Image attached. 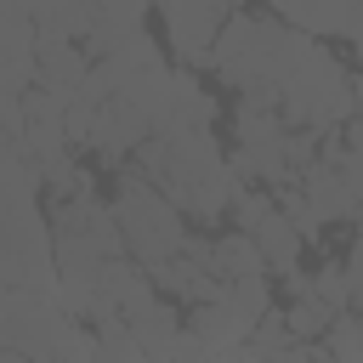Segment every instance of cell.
I'll list each match as a JSON object with an SVG mask.
<instances>
[{
	"label": "cell",
	"mask_w": 363,
	"mask_h": 363,
	"mask_svg": "<svg viewBox=\"0 0 363 363\" xmlns=\"http://www.w3.org/2000/svg\"><path fill=\"white\" fill-rule=\"evenodd\" d=\"M136 170L187 216V221H227L233 199L250 187L233 159L221 153L216 130H159L136 147Z\"/></svg>",
	"instance_id": "6da1fadb"
},
{
	"label": "cell",
	"mask_w": 363,
	"mask_h": 363,
	"mask_svg": "<svg viewBox=\"0 0 363 363\" xmlns=\"http://www.w3.org/2000/svg\"><path fill=\"white\" fill-rule=\"evenodd\" d=\"M318 40L301 34L284 17H255V11H233L221 40H216V74L244 96V102H284V85L295 79V68L306 62ZM284 113V108H278Z\"/></svg>",
	"instance_id": "7a4b0ae2"
},
{
	"label": "cell",
	"mask_w": 363,
	"mask_h": 363,
	"mask_svg": "<svg viewBox=\"0 0 363 363\" xmlns=\"http://www.w3.org/2000/svg\"><path fill=\"white\" fill-rule=\"evenodd\" d=\"M108 204H113V216H119V233H125V250H130V261H142L147 272L153 267H164L193 233L182 227L187 216L130 164V170H113V187H108Z\"/></svg>",
	"instance_id": "3957f363"
},
{
	"label": "cell",
	"mask_w": 363,
	"mask_h": 363,
	"mask_svg": "<svg viewBox=\"0 0 363 363\" xmlns=\"http://www.w3.org/2000/svg\"><path fill=\"white\" fill-rule=\"evenodd\" d=\"M352 79H357V74H346L329 45H312L306 62L295 68V79L284 85V102H278V108H284V119H289L295 130L335 136V130H346V125L357 119V85H352Z\"/></svg>",
	"instance_id": "277c9868"
},
{
	"label": "cell",
	"mask_w": 363,
	"mask_h": 363,
	"mask_svg": "<svg viewBox=\"0 0 363 363\" xmlns=\"http://www.w3.org/2000/svg\"><path fill=\"white\" fill-rule=\"evenodd\" d=\"M0 340H6V352H23L34 363H57V357H74L91 335L62 306V295H51V289H6L0 295Z\"/></svg>",
	"instance_id": "5b68a950"
},
{
	"label": "cell",
	"mask_w": 363,
	"mask_h": 363,
	"mask_svg": "<svg viewBox=\"0 0 363 363\" xmlns=\"http://www.w3.org/2000/svg\"><path fill=\"white\" fill-rule=\"evenodd\" d=\"M147 6L159 0H51L40 17V45H79L91 62H102L142 34Z\"/></svg>",
	"instance_id": "8992f818"
},
{
	"label": "cell",
	"mask_w": 363,
	"mask_h": 363,
	"mask_svg": "<svg viewBox=\"0 0 363 363\" xmlns=\"http://www.w3.org/2000/svg\"><path fill=\"white\" fill-rule=\"evenodd\" d=\"M289 136H295V125L278 113V108H267V102H233V170L250 182V187H267V193H284V187H295L301 176H295V164H289Z\"/></svg>",
	"instance_id": "52a82bcc"
},
{
	"label": "cell",
	"mask_w": 363,
	"mask_h": 363,
	"mask_svg": "<svg viewBox=\"0 0 363 363\" xmlns=\"http://www.w3.org/2000/svg\"><path fill=\"white\" fill-rule=\"evenodd\" d=\"M51 238H57V267L62 261H125V233H119V216L113 204L91 187L79 199H62L51 204Z\"/></svg>",
	"instance_id": "ba28073f"
},
{
	"label": "cell",
	"mask_w": 363,
	"mask_h": 363,
	"mask_svg": "<svg viewBox=\"0 0 363 363\" xmlns=\"http://www.w3.org/2000/svg\"><path fill=\"white\" fill-rule=\"evenodd\" d=\"M159 17H164V40L182 57V68H193V74L216 68V40L233 17L221 0H159Z\"/></svg>",
	"instance_id": "9c48e42d"
},
{
	"label": "cell",
	"mask_w": 363,
	"mask_h": 363,
	"mask_svg": "<svg viewBox=\"0 0 363 363\" xmlns=\"http://www.w3.org/2000/svg\"><path fill=\"white\" fill-rule=\"evenodd\" d=\"M153 278V289L164 295V301H176V306H204V301H216V289H221V278H216V238H187L164 267H153L147 272Z\"/></svg>",
	"instance_id": "30bf717a"
},
{
	"label": "cell",
	"mask_w": 363,
	"mask_h": 363,
	"mask_svg": "<svg viewBox=\"0 0 363 363\" xmlns=\"http://www.w3.org/2000/svg\"><path fill=\"white\" fill-rule=\"evenodd\" d=\"M125 323H130V335L147 346V357H153V363H170V357H176V346L187 340V318H182V306H176V301H164V295H153L147 306H136Z\"/></svg>",
	"instance_id": "8fae6325"
},
{
	"label": "cell",
	"mask_w": 363,
	"mask_h": 363,
	"mask_svg": "<svg viewBox=\"0 0 363 363\" xmlns=\"http://www.w3.org/2000/svg\"><path fill=\"white\" fill-rule=\"evenodd\" d=\"M250 238H255V250L267 255V272H272V278H295V272H301V244H306V238H301V227L284 216V204H272V210L250 227Z\"/></svg>",
	"instance_id": "7c38bea8"
},
{
	"label": "cell",
	"mask_w": 363,
	"mask_h": 363,
	"mask_svg": "<svg viewBox=\"0 0 363 363\" xmlns=\"http://www.w3.org/2000/svg\"><path fill=\"white\" fill-rule=\"evenodd\" d=\"M187 335L199 340V346H210V352H221V357H233L244 340H250V329L221 306V301H204V306H187Z\"/></svg>",
	"instance_id": "4fadbf2b"
},
{
	"label": "cell",
	"mask_w": 363,
	"mask_h": 363,
	"mask_svg": "<svg viewBox=\"0 0 363 363\" xmlns=\"http://www.w3.org/2000/svg\"><path fill=\"white\" fill-rule=\"evenodd\" d=\"M216 278L238 284V278H272V272H267V255L255 250V238L227 227V233H216Z\"/></svg>",
	"instance_id": "5bb4252c"
},
{
	"label": "cell",
	"mask_w": 363,
	"mask_h": 363,
	"mask_svg": "<svg viewBox=\"0 0 363 363\" xmlns=\"http://www.w3.org/2000/svg\"><path fill=\"white\" fill-rule=\"evenodd\" d=\"M216 301H221V306H227V312L255 335V323L272 312V278H238V284H221V289H216Z\"/></svg>",
	"instance_id": "9a60e30c"
},
{
	"label": "cell",
	"mask_w": 363,
	"mask_h": 363,
	"mask_svg": "<svg viewBox=\"0 0 363 363\" xmlns=\"http://www.w3.org/2000/svg\"><path fill=\"white\" fill-rule=\"evenodd\" d=\"M284 318H289V335H295V340H323L340 312H335L329 301H318V295H289Z\"/></svg>",
	"instance_id": "2e32d148"
},
{
	"label": "cell",
	"mask_w": 363,
	"mask_h": 363,
	"mask_svg": "<svg viewBox=\"0 0 363 363\" xmlns=\"http://www.w3.org/2000/svg\"><path fill=\"white\" fill-rule=\"evenodd\" d=\"M91 335H96V363H153L147 346L130 335L125 318H119V323H102V329H91Z\"/></svg>",
	"instance_id": "e0dca14e"
},
{
	"label": "cell",
	"mask_w": 363,
	"mask_h": 363,
	"mask_svg": "<svg viewBox=\"0 0 363 363\" xmlns=\"http://www.w3.org/2000/svg\"><path fill=\"white\" fill-rule=\"evenodd\" d=\"M323 352H329L335 363H363V323H357L352 312H340V318L329 323V335H323Z\"/></svg>",
	"instance_id": "ac0fdd59"
},
{
	"label": "cell",
	"mask_w": 363,
	"mask_h": 363,
	"mask_svg": "<svg viewBox=\"0 0 363 363\" xmlns=\"http://www.w3.org/2000/svg\"><path fill=\"white\" fill-rule=\"evenodd\" d=\"M312 295L329 301L335 312H352V278H346V261H323L318 278H312Z\"/></svg>",
	"instance_id": "d6986e66"
},
{
	"label": "cell",
	"mask_w": 363,
	"mask_h": 363,
	"mask_svg": "<svg viewBox=\"0 0 363 363\" xmlns=\"http://www.w3.org/2000/svg\"><path fill=\"white\" fill-rule=\"evenodd\" d=\"M250 346H255V352H261L267 363H272L278 352H289V346H295V335H289V318H284V306H272V312H267V318L255 323V335H250Z\"/></svg>",
	"instance_id": "ffe728a7"
},
{
	"label": "cell",
	"mask_w": 363,
	"mask_h": 363,
	"mask_svg": "<svg viewBox=\"0 0 363 363\" xmlns=\"http://www.w3.org/2000/svg\"><path fill=\"white\" fill-rule=\"evenodd\" d=\"M261 6H272V17H284V23H295L306 0H261Z\"/></svg>",
	"instance_id": "44dd1931"
},
{
	"label": "cell",
	"mask_w": 363,
	"mask_h": 363,
	"mask_svg": "<svg viewBox=\"0 0 363 363\" xmlns=\"http://www.w3.org/2000/svg\"><path fill=\"white\" fill-rule=\"evenodd\" d=\"M346 40L363 51V0H357V6H352V17H346Z\"/></svg>",
	"instance_id": "7402d4cb"
},
{
	"label": "cell",
	"mask_w": 363,
	"mask_h": 363,
	"mask_svg": "<svg viewBox=\"0 0 363 363\" xmlns=\"http://www.w3.org/2000/svg\"><path fill=\"white\" fill-rule=\"evenodd\" d=\"M0 363H34V357H23V352H0Z\"/></svg>",
	"instance_id": "603a6c76"
},
{
	"label": "cell",
	"mask_w": 363,
	"mask_h": 363,
	"mask_svg": "<svg viewBox=\"0 0 363 363\" xmlns=\"http://www.w3.org/2000/svg\"><path fill=\"white\" fill-rule=\"evenodd\" d=\"M352 85H357V125H363V74H357Z\"/></svg>",
	"instance_id": "cb8c5ba5"
},
{
	"label": "cell",
	"mask_w": 363,
	"mask_h": 363,
	"mask_svg": "<svg viewBox=\"0 0 363 363\" xmlns=\"http://www.w3.org/2000/svg\"><path fill=\"white\" fill-rule=\"evenodd\" d=\"M352 318H357V323H363V312H352Z\"/></svg>",
	"instance_id": "d4e9b609"
}]
</instances>
